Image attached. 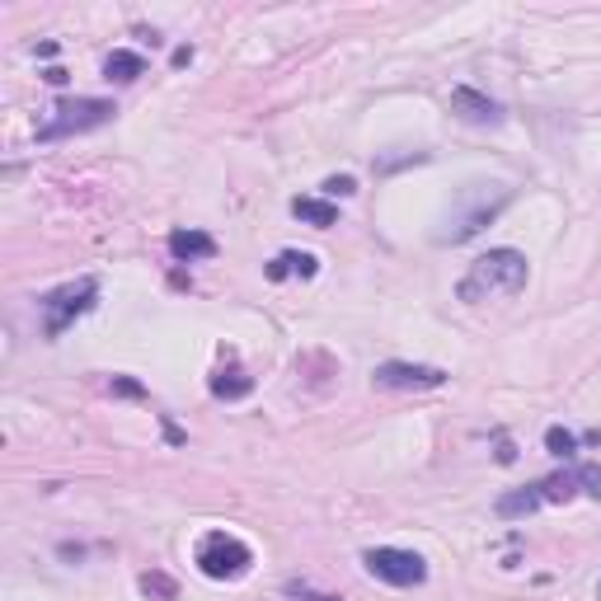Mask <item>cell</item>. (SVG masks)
<instances>
[{"mask_svg":"<svg viewBox=\"0 0 601 601\" xmlns=\"http://www.w3.org/2000/svg\"><path fill=\"white\" fill-rule=\"evenodd\" d=\"M508 202H512V188H503V184H484V179L461 184L456 198H451V207H447V226H442L437 240H442V245H461V240L484 231Z\"/></svg>","mask_w":601,"mask_h":601,"instance_id":"obj_1","label":"cell"},{"mask_svg":"<svg viewBox=\"0 0 601 601\" xmlns=\"http://www.w3.org/2000/svg\"><path fill=\"white\" fill-rule=\"evenodd\" d=\"M526 287V254L522 249H489L470 263V273L461 278L456 296L461 301H489V296H517Z\"/></svg>","mask_w":601,"mask_h":601,"instance_id":"obj_2","label":"cell"},{"mask_svg":"<svg viewBox=\"0 0 601 601\" xmlns=\"http://www.w3.org/2000/svg\"><path fill=\"white\" fill-rule=\"evenodd\" d=\"M118 108L108 99H62L52 108V118L38 127V141H62V137H80V132H94V127L113 123Z\"/></svg>","mask_w":601,"mask_h":601,"instance_id":"obj_3","label":"cell"},{"mask_svg":"<svg viewBox=\"0 0 601 601\" xmlns=\"http://www.w3.org/2000/svg\"><path fill=\"white\" fill-rule=\"evenodd\" d=\"M94 296H99V278H80V282H66L57 292H47L38 306H43V334L47 339H62L66 329L94 306Z\"/></svg>","mask_w":601,"mask_h":601,"instance_id":"obj_4","label":"cell"},{"mask_svg":"<svg viewBox=\"0 0 601 601\" xmlns=\"http://www.w3.org/2000/svg\"><path fill=\"white\" fill-rule=\"evenodd\" d=\"M249 545L245 540H235V536H226V531H212V536H202V545H198V569L207 573V578H240V573L249 569Z\"/></svg>","mask_w":601,"mask_h":601,"instance_id":"obj_5","label":"cell"},{"mask_svg":"<svg viewBox=\"0 0 601 601\" xmlns=\"http://www.w3.org/2000/svg\"><path fill=\"white\" fill-rule=\"evenodd\" d=\"M362 564H367L371 578H381V583H390V587H418L428 578V564H423L414 550H390V545H381V550H367Z\"/></svg>","mask_w":601,"mask_h":601,"instance_id":"obj_6","label":"cell"},{"mask_svg":"<svg viewBox=\"0 0 601 601\" xmlns=\"http://www.w3.org/2000/svg\"><path fill=\"white\" fill-rule=\"evenodd\" d=\"M371 376H376L381 390H432L447 381L442 367H418V362H381Z\"/></svg>","mask_w":601,"mask_h":601,"instance_id":"obj_7","label":"cell"},{"mask_svg":"<svg viewBox=\"0 0 601 601\" xmlns=\"http://www.w3.org/2000/svg\"><path fill=\"white\" fill-rule=\"evenodd\" d=\"M451 113L461 118V123H475V127H494L503 123V108L489 99V94L470 90V85H461V90H451Z\"/></svg>","mask_w":601,"mask_h":601,"instance_id":"obj_8","label":"cell"},{"mask_svg":"<svg viewBox=\"0 0 601 601\" xmlns=\"http://www.w3.org/2000/svg\"><path fill=\"white\" fill-rule=\"evenodd\" d=\"M545 503V494H540V484H526V489H512V494H503L494 503V512L503 517V522H517V517H531V512Z\"/></svg>","mask_w":601,"mask_h":601,"instance_id":"obj_9","label":"cell"},{"mask_svg":"<svg viewBox=\"0 0 601 601\" xmlns=\"http://www.w3.org/2000/svg\"><path fill=\"white\" fill-rule=\"evenodd\" d=\"M170 254L179 263H193V259H212L216 254V240L207 231H174L170 235Z\"/></svg>","mask_w":601,"mask_h":601,"instance_id":"obj_10","label":"cell"},{"mask_svg":"<svg viewBox=\"0 0 601 601\" xmlns=\"http://www.w3.org/2000/svg\"><path fill=\"white\" fill-rule=\"evenodd\" d=\"M320 273V263H315V254H301V249H287V254H278V259L268 263V278L282 282V278H315Z\"/></svg>","mask_w":601,"mask_h":601,"instance_id":"obj_11","label":"cell"},{"mask_svg":"<svg viewBox=\"0 0 601 601\" xmlns=\"http://www.w3.org/2000/svg\"><path fill=\"white\" fill-rule=\"evenodd\" d=\"M249 390H254V376H245L240 367H221L212 376V395H216V400H245Z\"/></svg>","mask_w":601,"mask_h":601,"instance_id":"obj_12","label":"cell"},{"mask_svg":"<svg viewBox=\"0 0 601 601\" xmlns=\"http://www.w3.org/2000/svg\"><path fill=\"white\" fill-rule=\"evenodd\" d=\"M104 76L118 80V85H132L137 76H146V62H141V52H127V47H118V52L104 62Z\"/></svg>","mask_w":601,"mask_h":601,"instance_id":"obj_13","label":"cell"},{"mask_svg":"<svg viewBox=\"0 0 601 601\" xmlns=\"http://www.w3.org/2000/svg\"><path fill=\"white\" fill-rule=\"evenodd\" d=\"M292 216H301V221H310V226L329 231V226L339 221V207L324 202V198H292Z\"/></svg>","mask_w":601,"mask_h":601,"instance_id":"obj_14","label":"cell"},{"mask_svg":"<svg viewBox=\"0 0 601 601\" xmlns=\"http://www.w3.org/2000/svg\"><path fill=\"white\" fill-rule=\"evenodd\" d=\"M545 451H550V456H564V461H569L573 451H578V437H573L569 428H550V432H545Z\"/></svg>","mask_w":601,"mask_h":601,"instance_id":"obj_15","label":"cell"},{"mask_svg":"<svg viewBox=\"0 0 601 601\" xmlns=\"http://www.w3.org/2000/svg\"><path fill=\"white\" fill-rule=\"evenodd\" d=\"M108 390H113V395H123V400H146V386H141V381H132V376H113V381H108Z\"/></svg>","mask_w":601,"mask_h":601,"instance_id":"obj_16","label":"cell"},{"mask_svg":"<svg viewBox=\"0 0 601 601\" xmlns=\"http://www.w3.org/2000/svg\"><path fill=\"white\" fill-rule=\"evenodd\" d=\"M324 193H329V198H353L357 179L353 174H334V179H324Z\"/></svg>","mask_w":601,"mask_h":601,"instance_id":"obj_17","label":"cell"},{"mask_svg":"<svg viewBox=\"0 0 601 601\" xmlns=\"http://www.w3.org/2000/svg\"><path fill=\"white\" fill-rule=\"evenodd\" d=\"M141 587H146V592H155V597H174V583L165 578V573H146V578H141Z\"/></svg>","mask_w":601,"mask_h":601,"instance_id":"obj_18","label":"cell"},{"mask_svg":"<svg viewBox=\"0 0 601 601\" xmlns=\"http://www.w3.org/2000/svg\"><path fill=\"white\" fill-rule=\"evenodd\" d=\"M43 80H47V85H66V71H62V66H47Z\"/></svg>","mask_w":601,"mask_h":601,"instance_id":"obj_19","label":"cell"},{"mask_svg":"<svg viewBox=\"0 0 601 601\" xmlns=\"http://www.w3.org/2000/svg\"><path fill=\"white\" fill-rule=\"evenodd\" d=\"M597 597H601V583H597Z\"/></svg>","mask_w":601,"mask_h":601,"instance_id":"obj_20","label":"cell"}]
</instances>
